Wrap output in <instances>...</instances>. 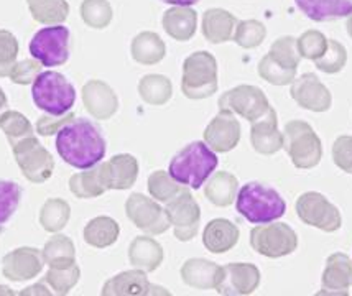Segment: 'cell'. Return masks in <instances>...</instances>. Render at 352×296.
Listing matches in <instances>:
<instances>
[{
	"label": "cell",
	"instance_id": "6da1fadb",
	"mask_svg": "<svg viewBox=\"0 0 352 296\" xmlns=\"http://www.w3.org/2000/svg\"><path fill=\"white\" fill-rule=\"evenodd\" d=\"M56 150L65 163L87 170L100 163L106 157L107 145L98 125L87 119L74 117L56 133Z\"/></svg>",
	"mask_w": 352,
	"mask_h": 296
},
{
	"label": "cell",
	"instance_id": "7a4b0ae2",
	"mask_svg": "<svg viewBox=\"0 0 352 296\" xmlns=\"http://www.w3.org/2000/svg\"><path fill=\"white\" fill-rule=\"evenodd\" d=\"M217 163L219 158L206 141H191L171 158L168 173L179 185L199 190L212 172H216Z\"/></svg>",
	"mask_w": 352,
	"mask_h": 296
},
{
	"label": "cell",
	"instance_id": "3957f363",
	"mask_svg": "<svg viewBox=\"0 0 352 296\" xmlns=\"http://www.w3.org/2000/svg\"><path fill=\"white\" fill-rule=\"evenodd\" d=\"M236 209L250 224H268L283 218L287 203L274 187L250 181L239 190Z\"/></svg>",
	"mask_w": 352,
	"mask_h": 296
},
{
	"label": "cell",
	"instance_id": "277c9868",
	"mask_svg": "<svg viewBox=\"0 0 352 296\" xmlns=\"http://www.w3.org/2000/svg\"><path fill=\"white\" fill-rule=\"evenodd\" d=\"M32 98L40 111L50 115H65L73 109L76 89L58 71H45L32 84Z\"/></svg>",
	"mask_w": 352,
	"mask_h": 296
},
{
	"label": "cell",
	"instance_id": "5b68a950",
	"mask_svg": "<svg viewBox=\"0 0 352 296\" xmlns=\"http://www.w3.org/2000/svg\"><path fill=\"white\" fill-rule=\"evenodd\" d=\"M182 91L188 99L201 101L217 93V61L209 52H196L183 62Z\"/></svg>",
	"mask_w": 352,
	"mask_h": 296
},
{
	"label": "cell",
	"instance_id": "8992f818",
	"mask_svg": "<svg viewBox=\"0 0 352 296\" xmlns=\"http://www.w3.org/2000/svg\"><path fill=\"white\" fill-rule=\"evenodd\" d=\"M283 148L292 158V163L300 170L314 168L322 158L321 139L305 120H290L285 125Z\"/></svg>",
	"mask_w": 352,
	"mask_h": 296
},
{
	"label": "cell",
	"instance_id": "52a82bcc",
	"mask_svg": "<svg viewBox=\"0 0 352 296\" xmlns=\"http://www.w3.org/2000/svg\"><path fill=\"white\" fill-rule=\"evenodd\" d=\"M250 247L267 258H282L298 249V236L288 224H261L250 231Z\"/></svg>",
	"mask_w": 352,
	"mask_h": 296
},
{
	"label": "cell",
	"instance_id": "ba28073f",
	"mask_svg": "<svg viewBox=\"0 0 352 296\" xmlns=\"http://www.w3.org/2000/svg\"><path fill=\"white\" fill-rule=\"evenodd\" d=\"M12 152H14L20 172L30 183L41 185L52 178L54 170L53 155L40 144L35 135L12 145Z\"/></svg>",
	"mask_w": 352,
	"mask_h": 296
},
{
	"label": "cell",
	"instance_id": "9c48e42d",
	"mask_svg": "<svg viewBox=\"0 0 352 296\" xmlns=\"http://www.w3.org/2000/svg\"><path fill=\"white\" fill-rule=\"evenodd\" d=\"M32 56L46 68L63 66L69 60V30L63 25L41 28L30 41Z\"/></svg>",
	"mask_w": 352,
	"mask_h": 296
},
{
	"label": "cell",
	"instance_id": "30bf717a",
	"mask_svg": "<svg viewBox=\"0 0 352 296\" xmlns=\"http://www.w3.org/2000/svg\"><path fill=\"white\" fill-rule=\"evenodd\" d=\"M296 216L307 226L316 227L322 232H336L342 226L341 212L324 194L308 191L298 198L295 204Z\"/></svg>",
	"mask_w": 352,
	"mask_h": 296
},
{
	"label": "cell",
	"instance_id": "8fae6325",
	"mask_svg": "<svg viewBox=\"0 0 352 296\" xmlns=\"http://www.w3.org/2000/svg\"><path fill=\"white\" fill-rule=\"evenodd\" d=\"M219 111L232 112L234 115H241L242 119L255 122L267 114L270 109V102L265 93L257 86L241 84L226 91L217 101Z\"/></svg>",
	"mask_w": 352,
	"mask_h": 296
},
{
	"label": "cell",
	"instance_id": "7c38bea8",
	"mask_svg": "<svg viewBox=\"0 0 352 296\" xmlns=\"http://www.w3.org/2000/svg\"><path fill=\"white\" fill-rule=\"evenodd\" d=\"M175 237L179 242H190L198 236L201 223V207L186 186L166 203L165 207Z\"/></svg>",
	"mask_w": 352,
	"mask_h": 296
},
{
	"label": "cell",
	"instance_id": "4fadbf2b",
	"mask_svg": "<svg viewBox=\"0 0 352 296\" xmlns=\"http://www.w3.org/2000/svg\"><path fill=\"white\" fill-rule=\"evenodd\" d=\"M125 214L133 226L148 236L165 234L171 227L168 216L158 201L140 193L129 196L125 201Z\"/></svg>",
	"mask_w": 352,
	"mask_h": 296
},
{
	"label": "cell",
	"instance_id": "5bb4252c",
	"mask_svg": "<svg viewBox=\"0 0 352 296\" xmlns=\"http://www.w3.org/2000/svg\"><path fill=\"white\" fill-rule=\"evenodd\" d=\"M261 285V270L254 264H228L217 273L214 290L224 296L252 295Z\"/></svg>",
	"mask_w": 352,
	"mask_h": 296
},
{
	"label": "cell",
	"instance_id": "9a60e30c",
	"mask_svg": "<svg viewBox=\"0 0 352 296\" xmlns=\"http://www.w3.org/2000/svg\"><path fill=\"white\" fill-rule=\"evenodd\" d=\"M45 266L41 250L35 247H19L8 252L2 260V273L10 282H27L38 277Z\"/></svg>",
	"mask_w": 352,
	"mask_h": 296
},
{
	"label": "cell",
	"instance_id": "2e32d148",
	"mask_svg": "<svg viewBox=\"0 0 352 296\" xmlns=\"http://www.w3.org/2000/svg\"><path fill=\"white\" fill-rule=\"evenodd\" d=\"M290 94L300 107L311 112H326L331 109V104H333V95L329 89L313 73H305L300 78H295V81L292 82Z\"/></svg>",
	"mask_w": 352,
	"mask_h": 296
},
{
	"label": "cell",
	"instance_id": "e0dca14e",
	"mask_svg": "<svg viewBox=\"0 0 352 296\" xmlns=\"http://www.w3.org/2000/svg\"><path fill=\"white\" fill-rule=\"evenodd\" d=\"M204 141L212 152L228 153L241 141V124L232 112L219 111L204 130Z\"/></svg>",
	"mask_w": 352,
	"mask_h": 296
},
{
	"label": "cell",
	"instance_id": "ac0fdd59",
	"mask_svg": "<svg viewBox=\"0 0 352 296\" xmlns=\"http://www.w3.org/2000/svg\"><path fill=\"white\" fill-rule=\"evenodd\" d=\"M100 295L104 296H146V295H170L162 286H155L148 282L142 270H129L104 283Z\"/></svg>",
	"mask_w": 352,
	"mask_h": 296
},
{
	"label": "cell",
	"instance_id": "d6986e66",
	"mask_svg": "<svg viewBox=\"0 0 352 296\" xmlns=\"http://www.w3.org/2000/svg\"><path fill=\"white\" fill-rule=\"evenodd\" d=\"M82 104L94 119L109 120L119 111V98L111 86L99 79H91L82 86Z\"/></svg>",
	"mask_w": 352,
	"mask_h": 296
},
{
	"label": "cell",
	"instance_id": "ffe728a7",
	"mask_svg": "<svg viewBox=\"0 0 352 296\" xmlns=\"http://www.w3.org/2000/svg\"><path fill=\"white\" fill-rule=\"evenodd\" d=\"M99 170L106 190H129L138 178V161L129 153L114 155L106 163H100Z\"/></svg>",
	"mask_w": 352,
	"mask_h": 296
},
{
	"label": "cell",
	"instance_id": "44dd1931",
	"mask_svg": "<svg viewBox=\"0 0 352 296\" xmlns=\"http://www.w3.org/2000/svg\"><path fill=\"white\" fill-rule=\"evenodd\" d=\"M250 144L261 155H275L283 148V132H280L278 128V117L274 107H270L265 115L252 122Z\"/></svg>",
	"mask_w": 352,
	"mask_h": 296
},
{
	"label": "cell",
	"instance_id": "7402d4cb",
	"mask_svg": "<svg viewBox=\"0 0 352 296\" xmlns=\"http://www.w3.org/2000/svg\"><path fill=\"white\" fill-rule=\"evenodd\" d=\"M322 290L318 295H349L352 286V262L342 252H336L326 260L321 278Z\"/></svg>",
	"mask_w": 352,
	"mask_h": 296
},
{
	"label": "cell",
	"instance_id": "603a6c76",
	"mask_svg": "<svg viewBox=\"0 0 352 296\" xmlns=\"http://www.w3.org/2000/svg\"><path fill=\"white\" fill-rule=\"evenodd\" d=\"M163 30L176 41H188L195 36L198 28V12L191 7L175 5L163 14Z\"/></svg>",
	"mask_w": 352,
	"mask_h": 296
},
{
	"label": "cell",
	"instance_id": "cb8c5ba5",
	"mask_svg": "<svg viewBox=\"0 0 352 296\" xmlns=\"http://www.w3.org/2000/svg\"><path fill=\"white\" fill-rule=\"evenodd\" d=\"M237 23L236 16L224 8H209L203 14L201 30L209 43L219 45L232 40Z\"/></svg>",
	"mask_w": 352,
	"mask_h": 296
},
{
	"label": "cell",
	"instance_id": "d4e9b609",
	"mask_svg": "<svg viewBox=\"0 0 352 296\" xmlns=\"http://www.w3.org/2000/svg\"><path fill=\"white\" fill-rule=\"evenodd\" d=\"M163 247L152 237L140 236L132 240L129 247V262L133 269L142 270L145 273H152L163 264Z\"/></svg>",
	"mask_w": 352,
	"mask_h": 296
},
{
	"label": "cell",
	"instance_id": "484cf974",
	"mask_svg": "<svg viewBox=\"0 0 352 296\" xmlns=\"http://www.w3.org/2000/svg\"><path fill=\"white\" fill-rule=\"evenodd\" d=\"M239 227L228 219H212L203 232V244L211 253H226L237 245Z\"/></svg>",
	"mask_w": 352,
	"mask_h": 296
},
{
	"label": "cell",
	"instance_id": "4316f807",
	"mask_svg": "<svg viewBox=\"0 0 352 296\" xmlns=\"http://www.w3.org/2000/svg\"><path fill=\"white\" fill-rule=\"evenodd\" d=\"M295 3L313 22H333L352 14V0H295Z\"/></svg>",
	"mask_w": 352,
	"mask_h": 296
},
{
	"label": "cell",
	"instance_id": "83f0119b",
	"mask_svg": "<svg viewBox=\"0 0 352 296\" xmlns=\"http://www.w3.org/2000/svg\"><path fill=\"white\" fill-rule=\"evenodd\" d=\"M221 266L206 258H190L179 270L184 285L196 290H211L216 286Z\"/></svg>",
	"mask_w": 352,
	"mask_h": 296
},
{
	"label": "cell",
	"instance_id": "f1b7e54d",
	"mask_svg": "<svg viewBox=\"0 0 352 296\" xmlns=\"http://www.w3.org/2000/svg\"><path fill=\"white\" fill-rule=\"evenodd\" d=\"M132 58L138 65L153 66L158 65L166 55V45L155 32L138 33L131 45Z\"/></svg>",
	"mask_w": 352,
	"mask_h": 296
},
{
	"label": "cell",
	"instance_id": "f546056e",
	"mask_svg": "<svg viewBox=\"0 0 352 296\" xmlns=\"http://www.w3.org/2000/svg\"><path fill=\"white\" fill-rule=\"evenodd\" d=\"M120 234V226L117 220H114L109 216H98V218L91 219L86 224L85 240L87 245L94 249H107L114 245Z\"/></svg>",
	"mask_w": 352,
	"mask_h": 296
},
{
	"label": "cell",
	"instance_id": "4dcf8cb0",
	"mask_svg": "<svg viewBox=\"0 0 352 296\" xmlns=\"http://www.w3.org/2000/svg\"><path fill=\"white\" fill-rule=\"evenodd\" d=\"M239 193V181L228 172H216L204 187V196L209 203L217 207H228L236 201Z\"/></svg>",
	"mask_w": 352,
	"mask_h": 296
},
{
	"label": "cell",
	"instance_id": "1f68e13d",
	"mask_svg": "<svg viewBox=\"0 0 352 296\" xmlns=\"http://www.w3.org/2000/svg\"><path fill=\"white\" fill-rule=\"evenodd\" d=\"M138 95L148 106H165L173 95V84L163 74H146L138 82Z\"/></svg>",
	"mask_w": 352,
	"mask_h": 296
},
{
	"label": "cell",
	"instance_id": "d6a6232c",
	"mask_svg": "<svg viewBox=\"0 0 352 296\" xmlns=\"http://www.w3.org/2000/svg\"><path fill=\"white\" fill-rule=\"evenodd\" d=\"M45 258V264L52 269H63L76 264V249H74L73 240L69 237L58 234L45 244L41 250Z\"/></svg>",
	"mask_w": 352,
	"mask_h": 296
},
{
	"label": "cell",
	"instance_id": "836d02e7",
	"mask_svg": "<svg viewBox=\"0 0 352 296\" xmlns=\"http://www.w3.org/2000/svg\"><path fill=\"white\" fill-rule=\"evenodd\" d=\"M27 5L33 20L41 25H61L71 10L66 0H27Z\"/></svg>",
	"mask_w": 352,
	"mask_h": 296
},
{
	"label": "cell",
	"instance_id": "e575fe53",
	"mask_svg": "<svg viewBox=\"0 0 352 296\" xmlns=\"http://www.w3.org/2000/svg\"><path fill=\"white\" fill-rule=\"evenodd\" d=\"M69 190L79 199L99 198L106 193L102 178H100L99 165L87 168L86 172L76 173L69 178Z\"/></svg>",
	"mask_w": 352,
	"mask_h": 296
},
{
	"label": "cell",
	"instance_id": "d590c367",
	"mask_svg": "<svg viewBox=\"0 0 352 296\" xmlns=\"http://www.w3.org/2000/svg\"><path fill=\"white\" fill-rule=\"evenodd\" d=\"M71 218V206L65 199L50 198L40 211V224L46 232H60L66 227Z\"/></svg>",
	"mask_w": 352,
	"mask_h": 296
},
{
	"label": "cell",
	"instance_id": "8d00e7d4",
	"mask_svg": "<svg viewBox=\"0 0 352 296\" xmlns=\"http://www.w3.org/2000/svg\"><path fill=\"white\" fill-rule=\"evenodd\" d=\"M0 128L6 133L10 147L27 137L35 135L30 120L16 111H6L0 114Z\"/></svg>",
	"mask_w": 352,
	"mask_h": 296
},
{
	"label": "cell",
	"instance_id": "74e56055",
	"mask_svg": "<svg viewBox=\"0 0 352 296\" xmlns=\"http://www.w3.org/2000/svg\"><path fill=\"white\" fill-rule=\"evenodd\" d=\"M79 12H81L82 22L94 30L107 28L112 22V15H114L107 0H82Z\"/></svg>",
	"mask_w": 352,
	"mask_h": 296
},
{
	"label": "cell",
	"instance_id": "f35d334b",
	"mask_svg": "<svg viewBox=\"0 0 352 296\" xmlns=\"http://www.w3.org/2000/svg\"><path fill=\"white\" fill-rule=\"evenodd\" d=\"M79 278H81V270H79L78 264L63 266V269L50 266V270L45 275V282L52 286L56 295H68L78 285Z\"/></svg>",
	"mask_w": 352,
	"mask_h": 296
},
{
	"label": "cell",
	"instance_id": "ab89813d",
	"mask_svg": "<svg viewBox=\"0 0 352 296\" xmlns=\"http://www.w3.org/2000/svg\"><path fill=\"white\" fill-rule=\"evenodd\" d=\"M267 36L265 25L258 20H242L237 23L232 40L241 48L252 49L261 47Z\"/></svg>",
	"mask_w": 352,
	"mask_h": 296
},
{
	"label": "cell",
	"instance_id": "60d3db41",
	"mask_svg": "<svg viewBox=\"0 0 352 296\" xmlns=\"http://www.w3.org/2000/svg\"><path fill=\"white\" fill-rule=\"evenodd\" d=\"M268 56L272 60L278 62V65L285 66L288 69H298L301 56L298 53V48H296V38L295 36H280L278 40H275L272 43L270 52H268Z\"/></svg>",
	"mask_w": 352,
	"mask_h": 296
},
{
	"label": "cell",
	"instance_id": "b9f144b4",
	"mask_svg": "<svg viewBox=\"0 0 352 296\" xmlns=\"http://www.w3.org/2000/svg\"><path fill=\"white\" fill-rule=\"evenodd\" d=\"M182 190L183 185L176 183L170 173L163 170H157L148 177V193L158 203H168Z\"/></svg>",
	"mask_w": 352,
	"mask_h": 296
},
{
	"label": "cell",
	"instance_id": "7bdbcfd3",
	"mask_svg": "<svg viewBox=\"0 0 352 296\" xmlns=\"http://www.w3.org/2000/svg\"><path fill=\"white\" fill-rule=\"evenodd\" d=\"M258 76L274 86L292 84L296 78V69H288L272 60L268 53L258 62Z\"/></svg>",
	"mask_w": 352,
	"mask_h": 296
},
{
	"label": "cell",
	"instance_id": "ee69618b",
	"mask_svg": "<svg viewBox=\"0 0 352 296\" xmlns=\"http://www.w3.org/2000/svg\"><path fill=\"white\" fill-rule=\"evenodd\" d=\"M346 62L347 52L344 45L339 43L338 40H328V49L324 52V55L314 61V65H316V68L322 71V73L336 74L339 71H342Z\"/></svg>",
	"mask_w": 352,
	"mask_h": 296
},
{
	"label": "cell",
	"instance_id": "f6af8a7d",
	"mask_svg": "<svg viewBox=\"0 0 352 296\" xmlns=\"http://www.w3.org/2000/svg\"><path fill=\"white\" fill-rule=\"evenodd\" d=\"M20 199H22V187L14 181L0 179V226L15 214L20 206Z\"/></svg>",
	"mask_w": 352,
	"mask_h": 296
},
{
	"label": "cell",
	"instance_id": "bcb514c9",
	"mask_svg": "<svg viewBox=\"0 0 352 296\" xmlns=\"http://www.w3.org/2000/svg\"><path fill=\"white\" fill-rule=\"evenodd\" d=\"M296 48H298L301 58L316 61L328 49V38L321 32L308 30L300 38H296Z\"/></svg>",
	"mask_w": 352,
	"mask_h": 296
},
{
	"label": "cell",
	"instance_id": "7dc6e473",
	"mask_svg": "<svg viewBox=\"0 0 352 296\" xmlns=\"http://www.w3.org/2000/svg\"><path fill=\"white\" fill-rule=\"evenodd\" d=\"M19 40L8 30H0V78L10 76V71L19 56Z\"/></svg>",
	"mask_w": 352,
	"mask_h": 296
},
{
	"label": "cell",
	"instance_id": "c3c4849f",
	"mask_svg": "<svg viewBox=\"0 0 352 296\" xmlns=\"http://www.w3.org/2000/svg\"><path fill=\"white\" fill-rule=\"evenodd\" d=\"M41 73V62L33 60H23L15 62L14 68L10 71V81L19 86H28L35 82V79L40 76Z\"/></svg>",
	"mask_w": 352,
	"mask_h": 296
},
{
	"label": "cell",
	"instance_id": "681fc988",
	"mask_svg": "<svg viewBox=\"0 0 352 296\" xmlns=\"http://www.w3.org/2000/svg\"><path fill=\"white\" fill-rule=\"evenodd\" d=\"M333 161L344 173H352V137H338L333 145Z\"/></svg>",
	"mask_w": 352,
	"mask_h": 296
},
{
	"label": "cell",
	"instance_id": "f907efd6",
	"mask_svg": "<svg viewBox=\"0 0 352 296\" xmlns=\"http://www.w3.org/2000/svg\"><path fill=\"white\" fill-rule=\"evenodd\" d=\"M76 115L73 114V112H68V114L65 115H41V117L36 120V133H40L41 137H52L54 133L60 132V128L63 125H66L69 122L71 119H74Z\"/></svg>",
	"mask_w": 352,
	"mask_h": 296
},
{
	"label": "cell",
	"instance_id": "816d5d0a",
	"mask_svg": "<svg viewBox=\"0 0 352 296\" xmlns=\"http://www.w3.org/2000/svg\"><path fill=\"white\" fill-rule=\"evenodd\" d=\"M19 295L20 296H27V295H52V291L46 290V286L43 285V283H36V285L28 286V288L22 290Z\"/></svg>",
	"mask_w": 352,
	"mask_h": 296
},
{
	"label": "cell",
	"instance_id": "f5cc1de1",
	"mask_svg": "<svg viewBox=\"0 0 352 296\" xmlns=\"http://www.w3.org/2000/svg\"><path fill=\"white\" fill-rule=\"evenodd\" d=\"M160 2L170 3V5H182V7H191L198 3L199 0H160Z\"/></svg>",
	"mask_w": 352,
	"mask_h": 296
},
{
	"label": "cell",
	"instance_id": "db71d44e",
	"mask_svg": "<svg viewBox=\"0 0 352 296\" xmlns=\"http://www.w3.org/2000/svg\"><path fill=\"white\" fill-rule=\"evenodd\" d=\"M7 104H8L7 95H6V93H3L2 87H0V114H2V112H6Z\"/></svg>",
	"mask_w": 352,
	"mask_h": 296
},
{
	"label": "cell",
	"instance_id": "11a10c76",
	"mask_svg": "<svg viewBox=\"0 0 352 296\" xmlns=\"http://www.w3.org/2000/svg\"><path fill=\"white\" fill-rule=\"evenodd\" d=\"M346 30H347V35L352 38V14L347 16V22H346Z\"/></svg>",
	"mask_w": 352,
	"mask_h": 296
},
{
	"label": "cell",
	"instance_id": "9f6ffc18",
	"mask_svg": "<svg viewBox=\"0 0 352 296\" xmlns=\"http://www.w3.org/2000/svg\"><path fill=\"white\" fill-rule=\"evenodd\" d=\"M0 295H15L14 291H12L10 288H8V286H3V285H0Z\"/></svg>",
	"mask_w": 352,
	"mask_h": 296
}]
</instances>
